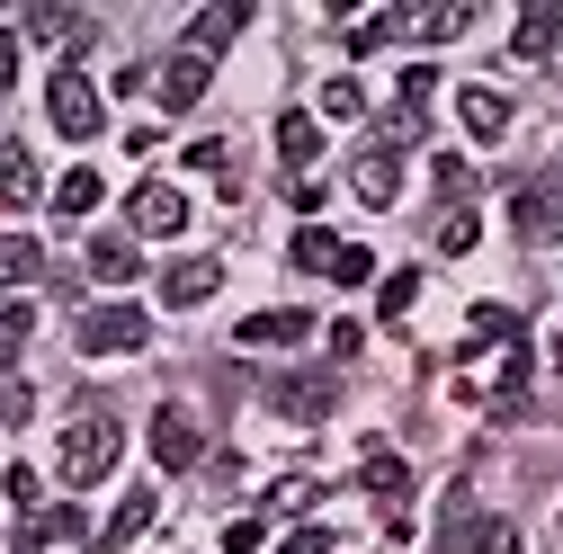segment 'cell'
Instances as JSON below:
<instances>
[{"instance_id": "36", "label": "cell", "mask_w": 563, "mask_h": 554, "mask_svg": "<svg viewBox=\"0 0 563 554\" xmlns=\"http://www.w3.org/2000/svg\"><path fill=\"white\" fill-rule=\"evenodd\" d=\"M19 81V27H0V90Z\"/></svg>"}, {"instance_id": "1", "label": "cell", "mask_w": 563, "mask_h": 554, "mask_svg": "<svg viewBox=\"0 0 563 554\" xmlns=\"http://www.w3.org/2000/svg\"><path fill=\"white\" fill-rule=\"evenodd\" d=\"M117 456H125L117 411H81V421L63 430V447H54V474L73 483V492H90V483H108V474H117Z\"/></svg>"}, {"instance_id": "2", "label": "cell", "mask_w": 563, "mask_h": 554, "mask_svg": "<svg viewBox=\"0 0 563 554\" xmlns=\"http://www.w3.org/2000/svg\"><path fill=\"white\" fill-rule=\"evenodd\" d=\"M45 117H54V134H73V144H90V134L108 125V108H99V90H90L81 63H63V73L45 81Z\"/></svg>"}, {"instance_id": "28", "label": "cell", "mask_w": 563, "mask_h": 554, "mask_svg": "<svg viewBox=\"0 0 563 554\" xmlns=\"http://www.w3.org/2000/svg\"><path fill=\"white\" fill-rule=\"evenodd\" d=\"M331 259H340V242H331L322 224H305V233H296V268H322V277H331Z\"/></svg>"}, {"instance_id": "34", "label": "cell", "mask_w": 563, "mask_h": 554, "mask_svg": "<svg viewBox=\"0 0 563 554\" xmlns=\"http://www.w3.org/2000/svg\"><path fill=\"white\" fill-rule=\"evenodd\" d=\"M358 108H367L358 81H322V117H358Z\"/></svg>"}, {"instance_id": "15", "label": "cell", "mask_w": 563, "mask_h": 554, "mask_svg": "<svg viewBox=\"0 0 563 554\" xmlns=\"http://www.w3.org/2000/svg\"><path fill=\"white\" fill-rule=\"evenodd\" d=\"M153 510H162V492H153V483H134V492L108 510V536H99V545H134V536L153 528Z\"/></svg>"}, {"instance_id": "27", "label": "cell", "mask_w": 563, "mask_h": 554, "mask_svg": "<svg viewBox=\"0 0 563 554\" xmlns=\"http://www.w3.org/2000/svg\"><path fill=\"white\" fill-rule=\"evenodd\" d=\"M367 277H376V251L340 242V259H331V287H367Z\"/></svg>"}, {"instance_id": "38", "label": "cell", "mask_w": 563, "mask_h": 554, "mask_svg": "<svg viewBox=\"0 0 563 554\" xmlns=\"http://www.w3.org/2000/svg\"><path fill=\"white\" fill-rule=\"evenodd\" d=\"M0 554H10V545H0Z\"/></svg>"}, {"instance_id": "11", "label": "cell", "mask_w": 563, "mask_h": 554, "mask_svg": "<svg viewBox=\"0 0 563 554\" xmlns=\"http://www.w3.org/2000/svg\"><path fill=\"white\" fill-rule=\"evenodd\" d=\"M305 331H322V322H305V313H287V304H277V313H251L233 340H242V350H296Z\"/></svg>"}, {"instance_id": "26", "label": "cell", "mask_w": 563, "mask_h": 554, "mask_svg": "<svg viewBox=\"0 0 563 554\" xmlns=\"http://www.w3.org/2000/svg\"><path fill=\"white\" fill-rule=\"evenodd\" d=\"M465 545H474V554H519V528H510V519H474Z\"/></svg>"}, {"instance_id": "21", "label": "cell", "mask_w": 563, "mask_h": 554, "mask_svg": "<svg viewBox=\"0 0 563 554\" xmlns=\"http://www.w3.org/2000/svg\"><path fill=\"white\" fill-rule=\"evenodd\" d=\"M134 268H144V259H134V242H125V233H99V242H90V277H99V287H125Z\"/></svg>"}, {"instance_id": "22", "label": "cell", "mask_w": 563, "mask_h": 554, "mask_svg": "<svg viewBox=\"0 0 563 554\" xmlns=\"http://www.w3.org/2000/svg\"><path fill=\"white\" fill-rule=\"evenodd\" d=\"M27 331H36V313H27V296H0V376L19 367V350H27Z\"/></svg>"}, {"instance_id": "29", "label": "cell", "mask_w": 563, "mask_h": 554, "mask_svg": "<svg viewBox=\"0 0 563 554\" xmlns=\"http://www.w3.org/2000/svg\"><path fill=\"white\" fill-rule=\"evenodd\" d=\"M411 296H420V277H411V268H394V277H385V287H376V313L394 322V313H411Z\"/></svg>"}, {"instance_id": "8", "label": "cell", "mask_w": 563, "mask_h": 554, "mask_svg": "<svg viewBox=\"0 0 563 554\" xmlns=\"http://www.w3.org/2000/svg\"><path fill=\"white\" fill-rule=\"evenodd\" d=\"M358 483L385 501V519H402V501H411V465L394 456V447H367V465H358Z\"/></svg>"}, {"instance_id": "3", "label": "cell", "mask_w": 563, "mask_h": 554, "mask_svg": "<svg viewBox=\"0 0 563 554\" xmlns=\"http://www.w3.org/2000/svg\"><path fill=\"white\" fill-rule=\"evenodd\" d=\"M153 340V322L134 313V304H99V313H81V358H134Z\"/></svg>"}, {"instance_id": "35", "label": "cell", "mask_w": 563, "mask_h": 554, "mask_svg": "<svg viewBox=\"0 0 563 554\" xmlns=\"http://www.w3.org/2000/svg\"><path fill=\"white\" fill-rule=\"evenodd\" d=\"M313 501H322L313 474H287V483H277V510H313Z\"/></svg>"}, {"instance_id": "14", "label": "cell", "mask_w": 563, "mask_h": 554, "mask_svg": "<svg viewBox=\"0 0 563 554\" xmlns=\"http://www.w3.org/2000/svg\"><path fill=\"white\" fill-rule=\"evenodd\" d=\"M456 117H465L474 144H501V134H510V99H501V90H465V99H456Z\"/></svg>"}, {"instance_id": "31", "label": "cell", "mask_w": 563, "mask_h": 554, "mask_svg": "<svg viewBox=\"0 0 563 554\" xmlns=\"http://www.w3.org/2000/svg\"><path fill=\"white\" fill-rule=\"evenodd\" d=\"M439 188H448V206H465L474 197V162L465 153H439Z\"/></svg>"}, {"instance_id": "30", "label": "cell", "mask_w": 563, "mask_h": 554, "mask_svg": "<svg viewBox=\"0 0 563 554\" xmlns=\"http://www.w3.org/2000/svg\"><path fill=\"white\" fill-rule=\"evenodd\" d=\"M474 206H448V215H439V251H474Z\"/></svg>"}, {"instance_id": "10", "label": "cell", "mask_w": 563, "mask_h": 554, "mask_svg": "<svg viewBox=\"0 0 563 554\" xmlns=\"http://www.w3.org/2000/svg\"><path fill=\"white\" fill-rule=\"evenodd\" d=\"M153 90H162V108L179 117V108H197L206 99V54H170L162 73H153Z\"/></svg>"}, {"instance_id": "5", "label": "cell", "mask_w": 563, "mask_h": 554, "mask_svg": "<svg viewBox=\"0 0 563 554\" xmlns=\"http://www.w3.org/2000/svg\"><path fill=\"white\" fill-rule=\"evenodd\" d=\"M197 456H206V439H197L188 411H179V402H170V411H153V465H162V474H188Z\"/></svg>"}, {"instance_id": "33", "label": "cell", "mask_w": 563, "mask_h": 554, "mask_svg": "<svg viewBox=\"0 0 563 554\" xmlns=\"http://www.w3.org/2000/svg\"><path fill=\"white\" fill-rule=\"evenodd\" d=\"M36 501H45V483H36V465H10V510H19V519H36Z\"/></svg>"}, {"instance_id": "4", "label": "cell", "mask_w": 563, "mask_h": 554, "mask_svg": "<svg viewBox=\"0 0 563 554\" xmlns=\"http://www.w3.org/2000/svg\"><path fill=\"white\" fill-rule=\"evenodd\" d=\"M510 233H519V242H563V179L510 188Z\"/></svg>"}, {"instance_id": "32", "label": "cell", "mask_w": 563, "mask_h": 554, "mask_svg": "<svg viewBox=\"0 0 563 554\" xmlns=\"http://www.w3.org/2000/svg\"><path fill=\"white\" fill-rule=\"evenodd\" d=\"M430 99H439V73H430V63H411L402 90H394V108H430Z\"/></svg>"}, {"instance_id": "19", "label": "cell", "mask_w": 563, "mask_h": 554, "mask_svg": "<svg viewBox=\"0 0 563 554\" xmlns=\"http://www.w3.org/2000/svg\"><path fill=\"white\" fill-rule=\"evenodd\" d=\"M0 206H36V153L0 144Z\"/></svg>"}, {"instance_id": "24", "label": "cell", "mask_w": 563, "mask_h": 554, "mask_svg": "<svg viewBox=\"0 0 563 554\" xmlns=\"http://www.w3.org/2000/svg\"><path fill=\"white\" fill-rule=\"evenodd\" d=\"M465 19H474V10H456V0H430V10H402V27H411V36H456Z\"/></svg>"}, {"instance_id": "7", "label": "cell", "mask_w": 563, "mask_h": 554, "mask_svg": "<svg viewBox=\"0 0 563 554\" xmlns=\"http://www.w3.org/2000/svg\"><path fill=\"white\" fill-rule=\"evenodd\" d=\"M125 215H134V233H162V242H170V233H188V197L153 179V188H134V206H125Z\"/></svg>"}, {"instance_id": "12", "label": "cell", "mask_w": 563, "mask_h": 554, "mask_svg": "<svg viewBox=\"0 0 563 554\" xmlns=\"http://www.w3.org/2000/svg\"><path fill=\"white\" fill-rule=\"evenodd\" d=\"M268 402L287 411V421H322V411H331V376H277Z\"/></svg>"}, {"instance_id": "17", "label": "cell", "mask_w": 563, "mask_h": 554, "mask_svg": "<svg viewBox=\"0 0 563 554\" xmlns=\"http://www.w3.org/2000/svg\"><path fill=\"white\" fill-rule=\"evenodd\" d=\"M554 36H563V10H554V0H545V10H519L510 54H519V63H537V54H554Z\"/></svg>"}, {"instance_id": "18", "label": "cell", "mask_w": 563, "mask_h": 554, "mask_svg": "<svg viewBox=\"0 0 563 554\" xmlns=\"http://www.w3.org/2000/svg\"><path fill=\"white\" fill-rule=\"evenodd\" d=\"M45 197H54V215H90V206H99V197H108V179H99V170H90V162H81V170H63V179H54V188H45Z\"/></svg>"}, {"instance_id": "6", "label": "cell", "mask_w": 563, "mask_h": 554, "mask_svg": "<svg viewBox=\"0 0 563 554\" xmlns=\"http://www.w3.org/2000/svg\"><path fill=\"white\" fill-rule=\"evenodd\" d=\"M216 287H224V259H170V268H162V304H170V313L206 304Z\"/></svg>"}, {"instance_id": "13", "label": "cell", "mask_w": 563, "mask_h": 554, "mask_svg": "<svg viewBox=\"0 0 563 554\" xmlns=\"http://www.w3.org/2000/svg\"><path fill=\"white\" fill-rule=\"evenodd\" d=\"M349 188H358L367 206H394V188H402V153H358V170H349Z\"/></svg>"}, {"instance_id": "23", "label": "cell", "mask_w": 563, "mask_h": 554, "mask_svg": "<svg viewBox=\"0 0 563 554\" xmlns=\"http://www.w3.org/2000/svg\"><path fill=\"white\" fill-rule=\"evenodd\" d=\"M36 268H45V251H36L27 233H0V296H10V287H27Z\"/></svg>"}, {"instance_id": "37", "label": "cell", "mask_w": 563, "mask_h": 554, "mask_svg": "<svg viewBox=\"0 0 563 554\" xmlns=\"http://www.w3.org/2000/svg\"><path fill=\"white\" fill-rule=\"evenodd\" d=\"M420 554H456V545H448V536H439V545H420Z\"/></svg>"}, {"instance_id": "20", "label": "cell", "mask_w": 563, "mask_h": 554, "mask_svg": "<svg viewBox=\"0 0 563 554\" xmlns=\"http://www.w3.org/2000/svg\"><path fill=\"white\" fill-rule=\"evenodd\" d=\"M27 36H63V45H99L90 10H27Z\"/></svg>"}, {"instance_id": "9", "label": "cell", "mask_w": 563, "mask_h": 554, "mask_svg": "<svg viewBox=\"0 0 563 554\" xmlns=\"http://www.w3.org/2000/svg\"><path fill=\"white\" fill-rule=\"evenodd\" d=\"M242 27H251L242 0H216V10H197V19H188V54H224Z\"/></svg>"}, {"instance_id": "16", "label": "cell", "mask_w": 563, "mask_h": 554, "mask_svg": "<svg viewBox=\"0 0 563 554\" xmlns=\"http://www.w3.org/2000/svg\"><path fill=\"white\" fill-rule=\"evenodd\" d=\"M277 162L305 179V170L322 162V125H313V117H277Z\"/></svg>"}, {"instance_id": "25", "label": "cell", "mask_w": 563, "mask_h": 554, "mask_svg": "<svg viewBox=\"0 0 563 554\" xmlns=\"http://www.w3.org/2000/svg\"><path fill=\"white\" fill-rule=\"evenodd\" d=\"M394 27H402V10H367V19H349V54H376Z\"/></svg>"}]
</instances>
